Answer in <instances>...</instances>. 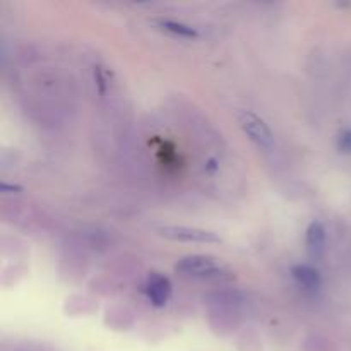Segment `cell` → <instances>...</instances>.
<instances>
[{"instance_id":"6da1fadb","label":"cell","mask_w":351,"mask_h":351,"mask_svg":"<svg viewBox=\"0 0 351 351\" xmlns=\"http://www.w3.org/2000/svg\"><path fill=\"white\" fill-rule=\"evenodd\" d=\"M160 235L168 240L184 243H202V245H213V243H221V237L209 230L195 228V226H184V225H170L161 226Z\"/></svg>"},{"instance_id":"7a4b0ae2","label":"cell","mask_w":351,"mask_h":351,"mask_svg":"<svg viewBox=\"0 0 351 351\" xmlns=\"http://www.w3.org/2000/svg\"><path fill=\"white\" fill-rule=\"evenodd\" d=\"M240 125H242L243 132L249 136V139L256 144L257 147L264 151H273L276 146V139L271 130V127L261 119L259 115L252 112L240 113Z\"/></svg>"},{"instance_id":"3957f363","label":"cell","mask_w":351,"mask_h":351,"mask_svg":"<svg viewBox=\"0 0 351 351\" xmlns=\"http://www.w3.org/2000/svg\"><path fill=\"white\" fill-rule=\"evenodd\" d=\"M175 271L189 278H215L221 273V266L218 261L211 256H202V254H194V256H185L175 264Z\"/></svg>"},{"instance_id":"277c9868","label":"cell","mask_w":351,"mask_h":351,"mask_svg":"<svg viewBox=\"0 0 351 351\" xmlns=\"http://www.w3.org/2000/svg\"><path fill=\"white\" fill-rule=\"evenodd\" d=\"M173 287L167 276L160 273H149L146 280V295L154 307H165L170 302Z\"/></svg>"},{"instance_id":"5b68a950","label":"cell","mask_w":351,"mask_h":351,"mask_svg":"<svg viewBox=\"0 0 351 351\" xmlns=\"http://www.w3.org/2000/svg\"><path fill=\"white\" fill-rule=\"evenodd\" d=\"M305 243H307V250L312 257L321 256L326 245V228L321 221H314L308 225Z\"/></svg>"},{"instance_id":"8992f818","label":"cell","mask_w":351,"mask_h":351,"mask_svg":"<svg viewBox=\"0 0 351 351\" xmlns=\"http://www.w3.org/2000/svg\"><path fill=\"white\" fill-rule=\"evenodd\" d=\"M154 24H156L161 31H167V33L173 34V36L187 38V40H195V38H199V33L195 27H192L191 24L180 23V21L160 17V19L154 21Z\"/></svg>"},{"instance_id":"52a82bcc","label":"cell","mask_w":351,"mask_h":351,"mask_svg":"<svg viewBox=\"0 0 351 351\" xmlns=\"http://www.w3.org/2000/svg\"><path fill=\"white\" fill-rule=\"evenodd\" d=\"M291 273H293V278L297 280V283L300 287H304L305 290L317 291L319 287H321V274H319V271L315 267L307 266V264L302 266L300 264V266H295Z\"/></svg>"},{"instance_id":"ba28073f","label":"cell","mask_w":351,"mask_h":351,"mask_svg":"<svg viewBox=\"0 0 351 351\" xmlns=\"http://www.w3.org/2000/svg\"><path fill=\"white\" fill-rule=\"evenodd\" d=\"M338 146L339 149L345 151V153H351V130H345V132L339 136Z\"/></svg>"},{"instance_id":"9c48e42d","label":"cell","mask_w":351,"mask_h":351,"mask_svg":"<svg viewBox=\"0 0 351 351\" xmlns=\"http://www.w3.org/2000/svg\"><path fill=\"white\" fill-rule=\"evenodd\" d=\"M2 191H3V192H7V191L21 192V191H23V189H21L19 185H9V184H5V182H3V184H2Z\"/></svg>"}]
</instances>
